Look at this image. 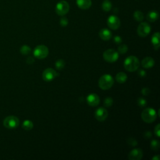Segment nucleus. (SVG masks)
<instances>
[{"mask_svg": "<svg viewBox=\"0 0 160 160\" xmlns=\"http://www.w3.org/2000/svg\"><path fill=\"white\" fill-rule=\"evenodd\" d=\"M34 56L40 59L46 58L49 54V49L47 46L43 44L37 46L33 51Z\"/></svg>", "mask_w": 160, "mask_h": 160, "instance_id": "4", "label": "nucleus"}, {"mask_svg": "<svg viewBox=\"0 0 160 160\" xmlns=\"http://www.w3.org/2000/svg\"><path fill=\"white\" fill-rule=\"evenodd\" d=\"M159 158H160L159 155L157 154V155L154 156L152 158V160H159Z\"/></svg>", "mask_w": 160, "mask_h": 160, "instance_id": "37", "label": "nucleus"}, {"mask_svg": "<svg viewBox=\"0 0 160 160\" xmlns=\"http://www.w3.org/2000/svg\"><path fill=\"white\" fill-rule=\"evenodd\" d=\"M151 91L148 88H144L141 90V92L144 96H148L150 93Z\"/></svg>", "mask_w": 160, "mask_h": 160, "instance_id": "32", "label": "nucleus"}, {"mask_svg": "<svg viewBox=\"0 0 160 160\" xmlns=\"http://www.w3.org/2000/svg\"><path fill=\"white\" fill-rule=\"evenodd\" d=\"M55 10L59 16H63L69 12V5L66 1H61L57 3Z\"/></svg>", "mask_w": 160, "mask_h": 160, "instance_id": "5", "label": "nucleus"}, {"mask_svg": "<svg viewBox=\"0 0 160 160\" xmlns=\"http://www.w3.org/2000/svg\"><path fill=\"white\" fill-rule=\"evenodd\" d=\"M154 132L158 137L160 136V124H158L154 128Z\"/></svg>", "mask_w": 160, "mask_h": 160, "instance_id": "31", "label": "nucleus"}, {"mask_svg": "<svg viewBox=\"0 0 160 160\" xmlns=\"http://www.w3.org/2000/svg\"><path fill=\"white\" fill-rule=\"evenodd\" d=\"M22 127L26 131H29L33 128V123L30 120H25L22 123Z\"/></svg>", "mask_w": 160, "mask_h": 160, "instance_id": "22", "label": "nucleus"}, {"mask_svg": "<svg viewBox=\"0 0 160 160\" xmlns=\"http://www.w3.org/2000/svg\"><path fill=\"white\" fill-rule=\"evenodd\" d=\"M112 103H113V99H112V98L111 97H108L104 99V105L106 106V107H111L112 105Z\"/></svg>", "mask_w": 160, "mask_h": 160, "instance_id": "26", "label": "nucleus"}, {"mask_svg": "<svg viewBox=\"0 0 160 160\" xmlns=\"http://www.w3.org/2000/svg\"><path fill=\"white\" fill-rule=\"evenodd\" d=\"M159 18V14L156 11H149L146 16L147 19L150 22H154L156 21Z\"/></svg>", "mask_w": 160, "mask_h": 160, "instance_id": "18", "label": "nucleus"}, {"mask_svg": "<svg viewBox=\"0 0 160 160\" xmlns=\"http://www.w3.org/2000/svg\"><path fill=\"white\" fill-rule=\"evenodd\" d=\"M151 31V26L147 22H142L140 23L137 29L138 34L141 37L147 36Z\"/></svg>", "mask_w": 160, "mask_h": 160, "instance_id": "8", "label": "nucleus"}, {"mask_svg": "<svg viewBox=\"0 0 160 160\" xmlns=\"http://www.w3.org/2000/svg\"><path fill=\"white\" fill-rule=\"evenodd\" d=\"M159 142L156 139H152L150 143V147L153 151H158L159 148Z\"/></svg>", "mask_w": 160, "mask_h": 160, "instance_id": "24", "label": "nucleus"}, {"mask_svg": "<svg viewBox=\"0 0 160 160\" xmlns=\"http://www.w3.org/2000/svg\"><path fill=\"white\" fill-rule=\"evenodd\" d=\"M119 53L113 49H108L103 52L104 59L109 62H113L118 60Z\"/></svg>", "mask_w": 160, "mask_h": 160, "instance_id": "7", "label": "nucleus"}, {"mask_svg": "<svg viewBox=\"0 0 160 160\" xmlns=\"http://www.w3.org/2000/svg\"><path fill=\"white\" fill-rule=\"evenodd\" d=\"M107 24L109 28L116 30L118 29L121 25V21L119 18L115 15H111L107 20Z\"/></svg>", "mask_w": 160, "mask_h": 160, "instance_id": "10", "label": "nucleus"}, {"mask_svg": "<svg viewBox=\"0 0 160 160\" xmlns=\"http://www.w3.org/2000/svg\"><path fill=\"white\" fill-rule=\"evenodd\" d=\"M154 64V60L151 57H146L141 61V65L144 68H152Z\"/></svg>", "mask_w": 160, "mask_h": 160, "instance_id": "16", "label": "nucleus"}, {"mask_svg": "<svg viewBox=\"0 0 160 160\" xmlns=\"http://www.w3.org/2000/svg\"><path fill=\"white\" fill-rule=\"evenodd\" d=\"M144 136L146 138H151L152 136V134L150 131H146L144 134Z\"/></svg>", "mask_w": 160, "mask_h": 160, "instance_id": "36", "label": "nucleus"}, {"mask_svg": "<svg viewBox=\"0 0 160 160\" xmlns=\"http://www.w3.org/2000/svg\"><path fill=\"white\" fill-rule=\"evenodd\" d=\"M108 111L102 107H101L97 109L94 112L95 118L99 121H105L108 118Z\"/></svg>", "mask_w": 160, "mask_h": 160, "instance_id": "11", "label": "nucleus"}, {"mask_svg": "<svg viewBox=\"0 0 160 160\" xmlns=\"http://www.w3.org/2000/svg\"><path fill=\"white\" fill-rule=\"evenodd\" d=\"M159 38L160 34L159 32H155L151 38V42L153 44L154 48L156 50H158L159 47Z\"/></svg>", "mask_w": 160, "mask_h": 160, "instance_id": "17", "label": "nucleus"}, {"mask_svg": "<svg viewBox=\"0 0 160 160\" xmlns=\"http://www.w3.org/2000/svg\"><path fill=\"white\" fill-rule=\"evenodd\" d=\"M58 76L59 74L52 68H47L42 72V78L46 81H51Z\"/></svg>", "mask_w": 160, "mask_h": 160, "instance_id": "9", "label": "nucleus"}, {"mask_svg": "<svg viewBox=\"0 0 160 160\" xmlns=\"http://www.w3.org/2000/svg\"><path fill=\"white\" fill-rule=\"evenodd\" d=\"M78 6L82 9H88L91 6V0H76Z\"/></svg>", "mask_w": 160, "mask_h": 160, "instance_id": "15", "label": "nucleus"}, {"mask_svg": "<svg viewBox=\"0 0 160 160\" xmlns=\"http://www.w3.org/2000/svg\"><path fill=\"white\" fill-rule=\"evenodd\" d=\"M99 36L100 38L104 41H108L112 37V32L106 28H103L99 32Z\"/></svg>", "mask_w": 160, "mask_h": 160, "instance_id": "14", "label": "nucleus"}, {"mask_svg": "<svg viewBox=\"0 0 160 160\" xmlns=\"http://www.w3.org/2000/svg\"><path fill=\"white\" fill-rule=\"evenodd\" d=\"M124 67L128 71H135L139 67V61L134 56H128L124 61Z\"/></svg>", "mask_w": 160, "mask_h": 160, "instance_id": "1", "label": "nucleus"}, {"mask_svg": "<svg viewBox=\"0 0 160 160\" xmlns=\"http://www.w3.org/2000/svg\"><path fill=\"white\" fill-rule=\"evenodd\" d=\"M142 151L140 148H136L131 150L128 154L129 160H140L142 158Z\"/></svg>", "mask_w": 160, "mask_h": 160, "instance_id": "12", "label": "nucleus"}, {"mask_svg": "<svg viewBox=\"0 0 160 160\" xmlns=\"http://www.w3.org/2000/svg\"><path fill=\"white\" fill-rule=\"evenodd\" d=\"M133 17H134V19L136 21L140 22V21H142L143 20V19H144V14H143V13L141 11L137 10V11L134 12Z\"/></svg>", "mask_w": 160, "mask_h": 160, "instance_id": "21", "label": "nucleus"}, {"mask_svg": "<svg viewBox=\"0 0 160 160\" xmlns=\"http://www.w3.org/2000/svg\"><path fill=\"white\" fill-rule=\"evenodd\" d=\"M116 81L119 83H124L126 81L128 76L126 73L123 72H119L116 75Z\"/></svg>", "mask_w": 160, "mask_h": 160, "instance_id": "19", "label": "nucleus"}, {"mask_svg": "<svg viewBox=\"0 0 160 160\" xmlns=\"http://www.w3.org/2000/svg\"><path fill=\"white\" fill-rule=\"evenodd\" d=\"M59 24L62 27H66L68 24V20L66 17H62L59 21Z\"/></svg>", "mask_w": 160, "mask_h": 160, "instance_id": "30", "label": "nucleus"}, {"mask_svg": "<svg viewBox=\"0 0 160 160\" xmlns=\"http://www.w3.org/2000/svg\"><path fill=\"white\" fill-rule=\"evenodd\" d=\"M114 84L113 78L108 74L101 76L98 81L99 87L102 90H108L110 89Z\"/></svg>", "mask_w": 160, "mask_h": 160, "instance_id": "2", "label": "nucleus"}, {"mask_svg": "<svg viewBox=\"0 0 160 160\" xmlns=\"http://www.w3.org/2000/svg\"><path fill=\"white\" fill-rule=\"evenodd\" d=\"M102 9L103 11L108 12L112 8V4L111 2L108 0H105L102 3Z\"/></svg>", "mask_w": 160, "mask_h": 160, "instance_id": "20", "label": "nucleus"}, {"mask_svg": "<svg viewBox=\"0 0 160 160\" xmlns=\"http://www.w3.org/2000/svg\"><path fill=\"white\" fill-rule=\"evenodd\" d=\"M138 104L140 107H144L147 104V101L145 99H144L142 98H139L138 99Z\"/></svg>", "mask_w": 160, "mask_h": 160, "instance_id": "28", "label": "nucleus"}, {"mask_svg": "<svg viewBox=\"0 0 160 160\" xmlns=\"http://www.w3.org/2000/svg\"><path fill=\"white\" fill-rule=\"evenodd\" d=\"M138 74L140 77H142V78L145 77L146 76V72L143 69H139L138 72Z\"/></svg>", "mask_w": 160, "mask_h": 160, "instance_id": "34", "label": "nucleus"}, {"mask_svg": "<svg viewBox=\"0 0 160 160\" xmlns=\"http://www.w3.org/2000/svg\"><path fill=\"white\" fill-rule=\"evenodd\" d=\"M86 101H87L88 104L89 106H97L100 102V99L96 94L91 93L88 96V97L86 98Z\"/></svg>", "mask_w": 160, "mask_h": 160, "instance_id": "13", "label": "nucleus"}, {"mask_svg": "<svg viewBox=\"0 0 160 160\" xmlns=\"http://www.w3.org/2000/svg\"><path fill=\"white\" fill-rule=\"evenodd\" d=\"M114 42L117 44H120L122 42V38L119 36H116L114 37Z\"/></svg>", "mask_w": 160, "mask_h": 160, "instance_id": "33", "label": "nucleus"}, {"mask_svg": "<svg viewBox=\"0 0 160 160\" xmlns=\"http://www.w3.org/2000/svg\"><path fill=\"white\" fill-rule=\"evenodd\" d=\"M118 52L121 54H124L128 51V48L126 44H121L118 47Z\"/></svg>", "mask_w": 160, "mask_h": 160, "instance_id": "27", "label": "nucleus"}, {"mask_svg": "<svg viewBox=\"0 0 160 160\" xmlns=\"http://www.w3.org/2000/svg\"><path fill=\"white\" fill-rule=\"evenodd\" d=\"M3 124L6 128L14 129L19 126V120L14 116H9L4 119Z\"/></svg>", "mask_w": 160, "mask_h": 160, "instance_id": "6", "label": "nucleus"}, {"mask_svg": "<svg viewBox=\"0 0 160 160\" xmlns=\"http://www.w3.org/2000/svg\"><path fill=\"white\" fill-rule=\"evenodd\" d=\"M157 117V114L156 111L151 108H148L144 109L141 113L142 119L147 122L151 123L155 121Z\"/></svg>", "mask_w": 160, "mask_h": 160, "instance_id": "3", "label": "nucleus"}, {"mask_svg": "<svg viewBox=\"0 0 160 160\" xmlns=\"http://www.w3.org/2000/svg\"><path fill=\"white\" fill-rule=\"evenodd\" d=\"M26 62H27V63L31 64H32V63L34 62V58H33L32 57L29 56V57H28V58H27Z\"/></svg>", "mask_w": 160, "mask_h": 160, "instance_id": "35", "label": "nucleus"}, {"mask_svg": "<svg viewBox=\"0 0 160 160\" xmlns=\"http://www.w3.org/2000/svg\"><path fill=\"white\" fill-rule=\"evenodd\" d=\"M65 64H66V63H65V61H64L63 59H58V60H57V61H56V62H55L56 68L58 70H59V71L62 70V69L64 68Z\"/></svg>", "mask_w": 160, "mask_h": 160, "instance_id": "23", "label": "nucleus"}, {"mask_svg": "<svg viewBox=\"0 0 160 160\" xmlns=\"http://www.w3.org/2000/svg\"><path fill=\"white\" fill-rule=\"evenodd\" d=\"M20 51L21 52V54H24V55H27L29 54L31 52V48L29 47L27 45H23L21 49H20Z\"/></svg>", "mask_w": 160, "mask_h": 160, "instance_id": "25", "label": "nucleus"}, {"mask_svg": "<svg viewBox=\"0 0 160 160\" xmlns=\"http://www.w3.org/2000/svg\"><path fill=\"white\" fill-rule=\"evenodd\" d=\"M127 142H128V144L129 145H131V146H135L138 145V142H137L136 139L133 138H129L128 139Z\"/></svg>", "mask_w": 160, "mask_h": 160, "instance_id": "29", "label": "nucleus"}]
</instances>
